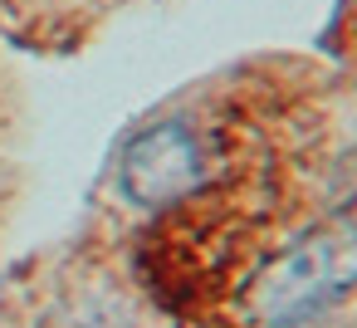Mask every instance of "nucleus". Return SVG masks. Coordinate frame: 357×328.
<instances>
[{
  "mask_svg": "<svg viewBox=\"0 0 357 328\" xmlns=\"http://www.w3.org/2000/svg\"><path fill=\"white\" fill-rule=\"evenodd\" d=\"M357 284V225L328 221L294 240L250 284V313L259 323H298Z\"/></svg>",
  "mask_w": 357,
  "mask_h": 328,
  "instance_id": "f257e3e1",
  "label": "nucleus"
},
{
  "mask_svg": "<svg viewBox=\"0 0 357 328\" xmlns=\"http://www.w3.org/2000/svg\"><path fill=\"white\" fill-rule=\"evenodd\" d=\"M206 181V147L181 123L137 133L123 152V191L137 206H176Z\"/></svg>",
  "mask_w": 357,
  "mask_h": 328,
  "instance_id": "f03ea898",
  "label": "nucleus"
},
{
  "mask_svg": "<svg viewBox=\"0 0 357 328\" xmlns=\"http://www.w3.org/2000/svg\"><path fill=\"white\" fill-rule=\"evenodd\" d=\"M342 177H347V186H352V191H357V152H352V157H347V162H342Z\"/></svg>",
  "mask_w": 357,
  "mask_h": 328,
  "instance_id": "7ed1b4c3",
  "label": "nucleus"
}]
</instances>
